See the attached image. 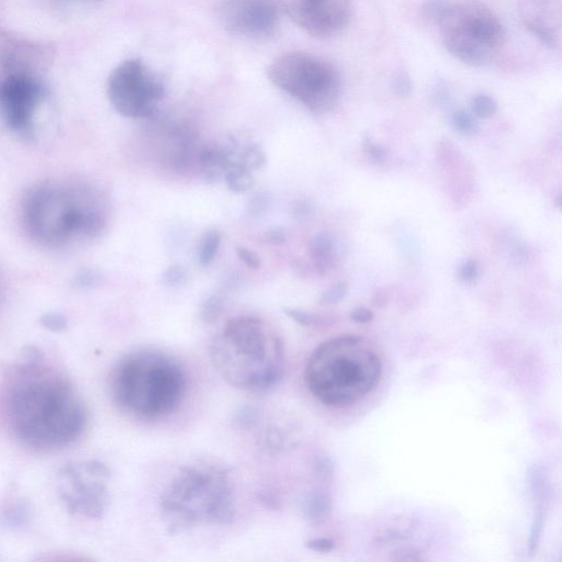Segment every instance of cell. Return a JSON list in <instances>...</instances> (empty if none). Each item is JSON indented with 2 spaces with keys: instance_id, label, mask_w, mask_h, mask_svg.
Masks as SVG:
<instances>
[{
  "instance_id": "cell-41",
  "label": "cell",
  "mask_w": 562,
  "mask_h": 562,
  "mask_svg": "<svg viewBox=\"0 0 562 562\" xmlns=\"http://www.w3.org/2000/svg\"><path fill=\"white\" fill-rule=\"evenodd\" d=\"M390 299L389 288H380L374 293L371 303L378 308H383L387 305Z\"/></svg>"
},
{
  "instance_id": "cell-19",
  "label": "cell",
  "mask_w": 562,
  "mask_h": 562,
  "mask_svg": "<svg viewBox=\"0 0 562 562\" xmlns=\"http://www.w3.org/2000/svg\"><path fill=\"white\" fill-rule=\"evenodd\" d=\"M224 179L227 187L236 193L246 192L254 184L250 171L244 167H235L229 169L227 172H225Z\"/></svg>"
},
{
  "instance_id": "cell-38",
  "label": "cell",
  "mask_w": 562,
  "mask_h": 562,
  "mask_svg": "<svg viewBox=\"0 0 562 562\" xmlns=\"http://www.w3.org/2000/svg\"><path fill=\"white\" fill-rule=\"evenodd\" d=\"M374 314L371 310L364 306L356 307L350 313V318L360 324L369 323L373 319Z\"/></svg>"
},
{
  "instance_id": "cell-4",
  "label": "cell",
  "mask_w": 562,
  "mask_h": 562,
  "mask_svg": "<svg viewBox=\"0 0 562 562\" xmlns=\"http://www.w3.org/2000/svg\"><path fill=\"white\" fill-rule=\"evenodd\" d=\"M382 371L380 357L356 335L330 338L311 353L304 371L311 393L324 405L345 407L372 391Z\"/></svg>"
},
{
  "instance_id": "cell-24",
  "label": "cell",
  "mask_w": 562,
  "mask_h": 562,
  "mask_svg": "<svg viewBox=\"0 0 562 562\" xmlns=\"http://www.w3.org/2000/svg\"><path fill=\"white\" fill-rule=\"evenodd\" d=\"M546 520V506L544 503H539L537 512L535 513L533 520L531 524L530 537H529V552L533 554L537 550L541 532Z\"/></svg>"
},
{
  "instance_id": "cell-42",
  "label": "cell",
  "mask_w": 562,
  "mask_h": 562,
  "mask_svg": "<svg viewBox=\"0 0 562 562\" xmlns=\"http://www.w3.org/2000/svg\"><path fill=\"white\" fill-rule=\"evenodd\" d=\"M260 502L268 508H279L280 507V498L272 492H262L259 495Z\"/></svg>"
},
{
  "instance_id": "cell-10",
  "label": "cell",
  "mask_w": 562,
  "mask_h": 562,
  "mask_svg": "<svg viewBox=\"0 0 562 562\" xmlns=\"http://www.w3.org/2000/svg\"><path fill=\"white\" fill-rule=\"evenodd\" d=\"M110 470L100 461L69 463L58 473L57 490L74 516L101 518L109 504Z\"/></svg>"
},
{
  "instance_id": "cell-23",
  "label": "cell",
  "mask_w": 562,
  "mask_h": 562,
  "mask_svg": "<svg viewBox=\"0 0 562 562\" xmlns=\"http://www.w3.org/2000/svg\"><path fill=\"white\" fill-rule=\"evenodd\" d=\"M241 160L248 170H256L265 166L266 155L259 145L249 144L241 151Z\"/></svg>"
},
{
  "instance_id": "cell-33",
  "label": "cell",
  "mask_w": 562,
  "mask_h": 562,
  "mask_svg": "<svg viewBox=\"0 0 562 562\" xmlns=\"http://www.w3.org/2000/svg\"><path fill=\"white\" fill-rule=\"evenodd\" d=\"M391 560L397 562H418L423 561V553L415 548H401L391 553Z\"/></svg>"
},
{
  "instance_id": "cell-9",
  "label": "cell",
  "mask_w": 562,
  "mask_h": 562,
  "mask_svg": "<svg viewBox=\"0 0 562 562\" xmlns=\"http://www.w3.org/2000/svg\"><path fill=\"white\" fill-rule=\"evenodd\" d=\"M106 93L112 106L123 116H151L165 95V86L142 59L128 58L109 75Z\"/></svg>"
},
{
  "instance_id": "cell-30",
  "label": "cell",
  "mask_w": 562,
  "mask_h": 562,
  "mask_svg": "<svg viewBox=\"0 0 562 562\" xmlns=\"http://www.w3.org/2000/svg\"><path fill=\"white\" fill-rule=\"evenodd\" d=\"M284 445L285 438L283 434L277 428L267 430L262 437V446L268 450L279 451L283 449Z\"/></svg>"
},
{
  "instance_id": "cell-13",
  "label": "cell",
  "mask_w": 562,
  "mask_h": 562,
  "mask_svg": "<svg viewBox=\"0 0 562 562\" xmlns=\"http://www.w3.org/2000/svg\"><path fill=\"white\" fill-rule=\"evenodd\" d=\"M279 4L299 27L317 38L339 34L352 11L351 0H279Z\"/></svg>"
},
{
  "instance_id": "cell-21",
  "label": "cell",
  "mask_w": 562,
  "mask_h": 562,
  "mask_svg": "<svg viewBox=\"0 0 562 562\" xmlns=\"http://www.w3.org/2000/svg\"><path fill=\"white\" fill-rule=\"evenodd\" d=\"M470 108L475 116L487 119L496 113L497 103L492 97L481 93L472 98Z\"/></svg>"
},
{
  "instance_id": "cell-25",
  "label": "cell",
  "mask_w": 562,
  "mask_h": 562,
  "mask_svg": "<svg viewBox=\"0 0 562 562\" xmlns=\"http://www.w3.org/2000/svg\"><path fill=\"white\" fill-rule=\"evenodd\" d=\"M348 291V284L346 281H337L328 286L319 296L318 304L331 305L342 300Z\"/></svg>"
},
{
  "instance_id": "cell-29",
  "label": "cell",
  "mask_w": 562,
  "mask_h": 562,
  "mask_svg": "<svg viewBox=\"0 0 562 562\" xmlns=\"http://www.w3.org/2000/svg\"><path fill=\"white\" fill-rule=\"evenodd\" d=\"M314 474L323 481L330 480L334 474V463L327 456L321 454L314 459Z\"/></svg>"
},
{
  "instance_id": "cell-6",
  "label": "cell",
  "mask_w": 562,
  "mask_h": 562,
  "mask_svg": "<svg viewBox=\"0 0 562 562\" xmlns=\"http://www.w3.org/2000/svg\"><path fill=\"white\" fill-rule=\"evenodd\" d=\"M159 505L162 521L171 535L198 524H227L234 517L228 474L207 464L183 467L162 491Z\"/></svg>"
},
{
  "instance_id": "cell-14",
  "label": "cell",
  "mask_w": 562,
  "mask_h": 562,
  "mask_svg": "<svg viewBox=\"0 0 562 562\" xmlns=\"http://www.w3.org/2000/svg\"><path fill=\"white\" fill-rule=\"evenodd\" d=\"M518 5L526 29L547 46H558L561 26V1L519 0Z\"/></svg>"
},
{
  "instance_id": "cell-12",
  "label": "cell",
  "mask_w": 562,
  "mask_h": 562,
  "mask_svg": "<svg viewBox=\"0 0 562 562\" xmlns=\"http://www.w3.org/2000/svg\"><path fill=\"white\" fill-rule=\"evenodd\" d=\"M279 8L276 0H222L217 16L224 30L232 35L265 40L279 26Z\"/></svg>"
},
{
  "instance_id": "cell-37",
  "label": "cell",
  "mask_w": 562,
  "mask_h": 562,
  "mask_svg": "<svg viewBox=\"0 0 562 562\" xmlns=\"http://www.w3.org/2000/svg\"><path fill=\"white\" fill-rule=\"evenodd\" d=\"M305 546L315 552L327 553L335 548V542L329 538H315L306 541Z\"/></svg>"
},
{
  "instance_id": "cell-35",
  "label": "cell",
  "mask_w": 562,
  "mask_h": 562,
  "mask_svg": "<svg viewBox=\"0 0 562 562\" xmlns=\"http://www.w3.org/2000/svg\"><path fill=\"white\" fill-rule=\"evenodd\" d=\"M236 254L238 259L248 268L257 269L260 266L259 256L247 247H237Z\"/></svg>"
},
{
  "instance_id": "cell-27",
  "label": "cell",
  "mask_w": 562,
  "mask_h": 562,
  "mask_svg": "<svg viewBox=\"0 0 562 562\" xmlns=\"http://www.w3.org/2000/svg\"><path fill=\"white\" fill-rule=\"evenodd\" d=\"M223 302L220 296L213 295L209 297L201 307V316L207 322L212 323L217 319L222 313Z\"/></svg>"
},
{
  "instance_id": "cell-34",
  "label": "cell",
  "mask_w": 562,
  "mask_h": 562,
  "mask_svg": "<svg viewBox=\"0 0 562 562\" xmlns=\"http://www.w3.org/2000/svg\"><path fill=\"white\" fill-rule=\"evenodd\" d=\"M479 276V265L474 259L464 261L459 270V279L464 283H472Z\"/></svg>"
},
{
  "instance_id": "cell-39",
  "label": "cell",
  "mask_w": 562,
  "mask_h": 562,
  "mask_svg": "<svg viewBox=\"0 0 562 562\" xmlns=\"http://www.w3.org/2000/svg\"><path fill=\"white\" fill-rule=\"evenodd\" d=\"M263 239L271 245H281L285 241V235L280 228H272L263 234Z\"/></svg>"
},
{
  "instance_id": "cell-5",
  "label": "cell",
  "mask_w": 562,
  "mask_h": 562,
  "mask_svg": "<svg viewBox=\"0 0 562 562\" xmlns=\"http://www.w3.org/2000/svg\"><path fill=\"white\" fill-rule=\"evenodd\" d=\"M186 389L184 373L171 357L157 351H135L112 370L110 393L123 413L155 419L172 412Z\"/></svg>"
},
{
  "instance_id": "cell-16",
  "label": "cell",
  "mask_w": 562,
  "mask_h": 562,
  "mask_svg": "<svg viewBox=\"0 0 562 562\" xmlns=\"http://www.w3.org/2000/svg\"><path fill=\"white\" fill-rule=\"evenodd\" d=\"M310 256L319 274H325L335 265V241L329 233H319L310 244Z\"/></svg>"
},
{
  "instance_id": "cell-32",
  "label": "cell",
  "mask_w": 562,
  "mask_h": 562,
  "mask_svg": "<svg viewBox=\"0 0 562 562\" xmlns=\"http://www.w3.org/2000/svg\"><path fill=\"white\" fill-rule=\"evenodd\" d=\"M392 88L393 91L402 98L409 95L412 92V81L409 76L403 71L397 72L392 80Z\"/></svg>"
},
{
  "instance_id": "cell-7",
  "label": "cell",
  "mask_w": 562,
  "mask_h": 562,
  "mask_svg": "<svg viewBox=\"0 0 562 562\" xmlns=\"http://www.w3.org/2000/svg\"><path fill=\"white\" fill-rule=\"evenodd\" d=\"M424 13L438 25L447 50L468 66L486 65L504 44V25L481 1L429 0L424 5Z\"/></svg>"
},
{
  "instance_id": "cell-2",
  "label": "cell",
  "mask_w": 562,
  "mask_h": 562,
  "mask_svg": "<svg viewBox=\"0 0 562 562\" xmlns=\"http://www.w3.org/2000/svg\"><path fill=\"white\" fill-rule=\"evenodd\" d=\"M25 233L46 249H63L94 238L106 224L101 192L77 180H43L31 186L21 201Z\"/></svg>"
},
{
  "instance_id": "cell-31",
  "label": "cell",
  "mask_w": 562,
  "mask_h": 562,
  "mask_svg": "<svg viewBox=\"0 0 562 562\" xmlns=\"http://www.w3.org/2000/svg\"><path fill=\"white\" fill-rule=\"evenodd\" d=\"M162 280L168 285H179L186 282L187 272L182 266L172 265L164 272Z\"/></svg>"
},
{
  "instance_id": "cell-18",
  "label": "cell",
  "mask_w": 562,
  "mask_h": 562,
  "mask_svg": "<svg viewBox=\"0 0 562 562\" xmlns=\"http://www.w3.org/2000/svg\"><path fill=\"white\" fill-rule=\"evenodd\" d=\"M528 481L531 493L539 503H544L549 492L548 477L541 465L535 464L528 471Z\"/></svg>"
},
{
  "instance_id": "cell-11",
  "label": "cell",
  "mask_w": 562,
  "mask_h": 562,
  "mask_svg": "<svg viewBox=\"0 0 562 562\" xmlns=\"http://www.w3.org/2000/svg\"><path fill=\"white\" fill-rule=\"evenodd\" d=\"M44 98L38 74L8 71L0 77V120L12 132L29 136L37 108Z\"/></svg>"
},
{
  "instance_id": "cell-22",
  "label": "cell",
  "mask_w": 562,
  "mask_h": 562,
  "mask_svg": "<svg viewBox=\"0 0 562 562\" xmlns=\"http://www.w3.org/2000/svg\"><path fill=\"white\" fill-rule=\"evenodd\" d=\"M452 125L456 128V131L465 136H473L479 131V126L474 117L462 110L453 112Z\"/></svg>"
},
{
  "instance_id": "cell-8",
  "label": "cell",
  "mask_w": 562,
  "mask_h": 562,
  "mask_svg": "<svg viewBox=\"0 0 562 562\" xmlns=\"http://www.w3.org/2000/svg\"><path fill=\"white\" fill-rule=\"evenodd\" d=\"M270 81L314 113L330 111L341 92V78L328 60L305 52L274 58L267 68Z\"/></svg>"
},
{
  "instance_id": "cell-15",
  "label": "cell",
  "mask_w": 562,
  "mask_h": 562,
  "mask_svg": "<svg viewBox=\"0 0 562 562\" xmlns=\"http://www.w3.org/2000/svg\"><path fill=\"white\" fill-rule=\"evenodd\" d=\"M417 521L412 516L400 515L380 525L372 537L375 546H386L404 541L416 530Z\"/></svg>"
},
{
  "instance_id": "cell-40",
  "label": "cell",
  "mask_w": 562,
  "mask_h": 562,
  "mask_svg": "<svg viewBox=\"0 0 562 562\" xmlns=\"http://www.w3.org/2000/svg\"><path fill=\"white\" fill-rule=\"evenodd\" d=\"M43 323L52 330L61 329L66 326V321L58 314H47L43 318Z\"/></svg>"
},
{
  "instance_id": "cell-26",
  "label": "cell",
  "mask_w": 562,
  "mask_h": 562,
  "mask_svg": "<svg viewBox=\"0 0 562 562\" xmlns=\"http://www.w3.org/2000/svg\"><path fill=\"white\" fill-rule=\"evenodd\" d=\"M259 419V412L254 406H243L240 407L234 417L235 424L243 429H251L254 428Z\"/></svg>"
},
{
  "instance_id": "cell-17",
  "label": "cell",
  "mask_w": 562,
  "mask_h": 562,
  "mask_svg": "<svg viewBox=\"0 0 562 562\" xmlns=\"http://www.w3.org/2000/svg\"><path fill=\"white\" fill-rule=\"evenodd\" d=\"M300 508L310 522L321 524L330 514V497L323 491L308 492L303 496Z\"/></svg>"
},
{
  "instance_id": "cell-1",
  "label": "cell",
  "mask_w": 562,
  "mask_h": 562,
  "mask_svg": "<svg viewBox=\"0 0 562 562\" xmlns=\"http://www.w3.org/2000/svg\"><path fill=\"white\" fill-rule=\"evenodd\" d=\"M0 403L10 434L35 451L71 445L87 425V409L72 382L35 348L8 370Z\"/></svg>"
},
{
  "instance_id": "cell-28",
  "label": "cell",
  "mask_w": 562,
  "mask_h": 562,
  "mask_svg": "<svg viewBox=\"0 0 562 562\" xmlns=\"http://www.w3.org/2000/svg\"><path fill=\"white\" fill-rule=\"evenodd\" d=\"M363 153L374 162L383 164L386 159L385 148L376 144L371 137L366 136L362 140Z\"/></svg>"
},
{
  "instance_id": "cell-36",
  "label": "cell",
  "mask_w": 562,
  "mask_h": 562,
  "mask_svg": "<svg viewBox=\"0 0 562 562\" xmlns=\"http://www.w3.org/2000/svg\"><path fill=\"white\" fill-rule=\"evenodd\" d=\"M284 313L302 326H311L315 323V317L313 315L297 308H284Z\"/></svg>"
},
{
  "instance_id": "cell-20",
  "label": "cell",
  "mask_w": 562,
  "mask_h": 562,
  "mask_svg": "<svg viewBox=\"0 0 562 562\" xmlns=\"http://www.w3.org/2000/svg\"><path fill=\"white\" fill-rule=\"evenodd\" d=\"M221 245V234L216 229H209L204 233L199 247V261L201 265H209L215 258Z\"/></svg>"
},
{
  "instance_id": "cell-3",
  "label": "cell",
  "mask_w": 562,
  "mask_h": 562,
  "mask_svg": "<svg viewBox=\"0 0 562 562\" xmlns=\"http://www.w3.org/2000/svg\"><path fill=\"white\" fill-rule=\"evenodd\" d=\"M210 358L232 386L262 391L281 378L284 349L281 338L262 319L237 316L213 339Z\"/></svg>"
}]
</instances>
